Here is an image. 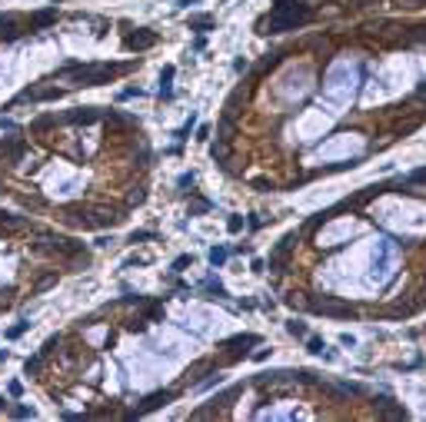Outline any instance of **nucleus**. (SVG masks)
<instances>
[{"label":"nucleus","mask_w":426,"mask_h":422,"mask_svg":"<svg viewBox=\"0 0 426 422\" xmlns=\"http://www.w3.org/2000/svg\"><path fill=\"white\" fill-rule=\"evenodd\" d=\"M133 67L137 64H120V67H110V64H67L57 77L73 80V87H100V83H107L110 77L127 73V70H133Z\"/></svg>","instance_id":"1"},{"label":"nucleus","mask_w":426,"mask_h":422,"mask_svg":"<svg viewBox=\"0 0 426 422\" xmlns=\"http://www.w3.org/2000/svg\"><path fill=\"white\" fill-rule=\"evenodd\" d=\"M310 20H313V10L306 7V4L290 0L283 7H273V14L260 24V33H287V30H297V27L310 24Z\"/></svg>","instance_id":"2"},{"label":"nucleus","mask_w":426,"mask_h":422,"mask_svg":"<svg viewBox=\"0 0 426 422\" xmlns=\"http://www.w3.org/2000/svg\"><path fill=\"white\" fill-rule=\"evenodd\" d=\"M390 273H393V246H390V239H380L376 256H373V276H376V283H383Z\"/></svg>","instance_id":"3"},{"label":"nucleus","mask_w":426,"mask_h":422,"mask_svg":"<svg viewBox=\"0 0 426 422\" xmlns=\"http://www.w3.org/2000/svg\"><path fill=\"white\" fill-rule=\"evenodd\" d=\"M306 309L323 312V316H337V319H346V316H353V312H356L350 303H337V299H310Z\"/></svg>","instance_id":"4"},{"label":"nucleus","mask_w":426,"mask_h":422,"mask_svg":"<svg viewBox=\"0 0 426 422\" xmlns=\"http://www.w3.org/2000/svg\"><path fill=\"white\" fill-rule=\"evenodd\" d=\"M177 396V389H167V392H153V396H147L144 399V406H137L133 412H127V419H140V415H147V412H153V409H160V406H167L170 399Z\"/></svg>","instance_id":"5"},{"label":"nucleus","mask_w":426,"mask_h":422,"mask_svg":"<svg viewBox=\"0 0 426 422\" xmlns=\"http://www.w3.org/2000/svg\"><path fill=\"white\" fill-rule=\"evenodd\" d=\"M293 243H297V233H287V236L276 243V249L270 253V270H273V273H283V263H287V256H290V249H293Z\"/></svg>","instance_id":"6"},{"label":"nucleus","mask_w":426,"mask_h":422,"mask_svg":"<svg viewBox=\"0 0 426 422\" xmlns=\"http://www.w3.org/2000/svg\"><path fill=\"white\" fill-rule=\"evenodd\" d=\"M153 43H157V33L153 30H133V33H127V37H123V47L127 50H150Z\"/></svg>","instance_id":"7"},{"label":"nucleus","mask_w":426,"mask_h":422,"mask_svg":"<svg viewBox=\"0 0 426 422\" xmlns=\"http://www.w3.org/2000/svg\"><path fill=\"white\" fill-rule=\"evenodd\" d=\"M64 90L57 87H33V90H24V93L17 96V103H24V100H33V103H43V100H60Z\"/></svg>","instance_id":"8"},{"label":"nucleus","mask_w":426,"mask_h":422,"mask_svg":"<svg viewBox=\"0 0 426 422\" xmlns=\"http://www.w3.org/2000/svg\"><path fill=\"white\" fill-rule=\"evenodd\" d=\"M27 226H30V220H27V216H7V213H0V233H7V236H14V233H24Z\"/></svg>","instance_id":"9"},{"label":"nucleus","mask_w":426,"mask_h":422,"mask_svg":"<svg viewBox=\"0 0 426 422\" xmlns=\"http://www.w3.org/2000/svg\"><path fill=\"white\" fill-rule=\"evenodd\" d=\"M24 150H27V143H24V140H4V143H0V156H4V160H10V163H20Z\"/></svg>","instance_id":"10"},{"label":"nucleus","mask_w":426,"mask_h":422,"mask_svg":"<svg viewBox=\"0 0 426 422\" xmlns=\"http://www.w3.org/2000/svg\"><path fill=\"white\" fill-rule=\"evenodd\" d=\"M67 123H83V127H87V123H93V120H100V110H97V107H80V110H73V113H67Z\"/></svg>","instance_id":"11"},{"label":"nucleus","mask_w":426,"mask_h":422,"mask_svg":"<svg viewBox=\"0 0 426 422\" xmlns=\"http://www.w3.org/2000/svg\"><path fill=\"white\" fill-rule=\"evenodd\" d=\"M54 20H57V7H47V10H37L27 27H30V30H43V27H50Z\"/></svg>","instance_id":"12"},{"label":"nucleus","mask_w":426,"mask_h":422,"mask_svg":"<svg viewBox=\"0 0 426 422\" xmlns=\"http://www.w3.org/2000/svg\"><path fill=\"white\" fill-rule=\"evenodd\" d=\"M170 83H173V67H163V73H160V96L163 100H170Z\"/></svg>","instance_id":"13"},{"label":"nucleus","mask_w":426,"mask_h":422,"mask_svg":"<svg viewBox=\"0 0 426 422\" xmlns=\"http://www.w3.org/2000/svg\"><path fill=\"white\" fill-rule=\"evenodd\" d=\"M333 392H350V396H363V386H356V383H337V386H330Z\"/></svg>","instance_id":"14"},{"label":"nucleus","mask_w":426,"mask_h":422,"mask_svg":"<svg viewBox=\"0 0 426 422\" xmlns=\"http://www.w3.org/2000/svg\"><path fill=\"white\" fill-rule=\"evenodd\" d=\"M287 333L297 336V339H306V326H303V323H297V319H290V323H287Z\"/></svg>","instance_id":"15"},{"label":"nucleus","mask_w":426,"mask_h":422,"mask_svg":"<svg viewBox=\"0 0 426 422\" xmlns=\"http://www.w3.org/2000/svg\"><path fill=\"white\" fill-rule=\"evenodd\" d=\"M210 263H213V266H223L226 263V249L223 246H213V249H210Z\"/></svg>","instance_id":"16"},{"label":"nucleus","mask_w":426,"mask_h":422,"mask_svg":"<svg viewBox=\"0 0 426 422\" xmlns=\"http://www.w3.org/2000/svg\"><path fill=\"white\" fill-rule=\"evenodd\" d=\"M210 27H213L210 17H193V20H190V30H210Z\"/></svg>","instance_id":"17"},{"label":"nucleus","mask_w":426,"mask_h":422,"mask_svg":"<svg viewBox=\"0 0 426 422\" xmlns=\"http://www.w3.org/2000/svg\"><path fill=\"white\" fill-rule=\"evenodd\" d=\"M203 289H207V293H213V296H220V299H223V296H226V289L220 286L217 279H207V283H203Z\"/></svg>","instance_id":"18"},{"label":"nucleus","mask_w":426,"mask_h":422,"mask_svg":"<svg viewBox=\"0 0 426 422\" xmlns=\"http://www.w3.org/2000/svg\"><path fill=\"white\" fill-rule=\"evenodd\" d=\"M10 415H14V419H30L33 409H27V406H14V409H10Z\"/></svg>","instance_id":"19"},{"label":"nucleus","mask_w":426,"mask_h":422,"mask_svg":"<svg viewBox=\"0 0 426 422\" xmlns=\"http://www.w3.org/2000/svg\"><path fill=\"white\" fill-rule=\"evenodd\" d=\"M27 326H30V323H17V326L10 329L7 336H10V339H17V336H24V333H27Z\"/></svg>","instance_id":"20"},{"label":"nucleus","mask_w":426,"mask_h":422,"mask_svg":"<svg viewBox=\"0 0 426 422\" xmlns=\"http://www.w3.org/2000/svg\"><path fill=\"white\" fill-rule=\"evenodd\" d=\"M54 283H57V276H43V279H40V283H37L33 289H37V293H43V289H47V286H54Z\"/></svg>","instance_id":"21"},{"label":"nucleus","mask_w":426,"mask_h":422,"mask_svg":"<svg viewBox=\"0 0 426 422\" xmlns=\"http://www.w3.org/2000/svg\"><path fill=\"white\" fill-rule=\"evenodd\" d=\"M140 239H153L150 230H140V233H130V243H140Z\"/></svg>","instance_id":"22"},{"label":"nucleus","mask_w":426,"mask_h":422,"mask_svg":"<svg viewBox=\"0 0 426 422\" xmlns=\"http://www.w3.org/2000/svg\"><path fill=\"white\" fill-rule=\"evenodd\" d=\"M144 199H147V193H144V190L130 193V206H140V203H144Z\"/></svg>","instance_id":"23"},{"label":"nucleus","mask_w":426,"mask_h":422,"mask_svg":"<svg viewBox=\"0 0 426 422\" xmlns=\"http://www.w3.org/2000/svg\"><path fill=\"white\" fill-rule=\"evenodd\" d=\"M207 209H210V203H207V199H197V203L190 206V213H207Z\"/></svg>","instance_id":"24"},{"label":"nucleus","mask_w":426,"mask_h":422,"mask_svg":"<svg viewBox=\"0 0 426 422\" xmlns=\"http://www.w3.org/2000/svg\"><path fill=\"white\" fill-rule=\"evenodd\" d=\"M306 346H310V352H320V356H323V349H326V346H323V339H310Z\"/></svg>","instance_id":"25"},{"label":"nucleus","mask_w":426,"mask_h":422,"mask_svg":"<svg viewBox=\"0 0 426 422\" xmlns=\"http://www.w3.org/2000/svg\"><path fill=\"white\" fill-rule=\"evenodd\" d=\"M243 230V220L240 216H230V233H240Z\"/></svg>","instance_id":"26"},{"label":"nucleus","mask_w":426,"mask_h":422,"mask_svg":"<svg viewBox=\"0 0 426 422\" xmlns=\"http://www.w3.org/2000/svg\"><path fill=\"white\" fill-rule=\"evenodd\" d=\"M180 186H193V173H183V176H180Z\"/></svg>","instance_id":"27"},{"label":"nucleus","mask_w":426,"mask_h":422,"mask_svg":"<svg viewBox=\"0 0 426 422\" xmlns=\"http://www.w3.org/2000/svg\"><path fill=\"white\" fill-rule=\"evenodd\" d=\"M416 96H419V100H426V80H423V83L416 87Z\"/></svg>","instance_id":"28"},{"label":"nucleus","mask_w":426,"mask_h":422,"mask_svg":"<svg viewBox=\"0 0 426 422\" xmlns=\"http://www.w3.org/2000/svg\"><path fill=\"white\" fill-rule=\"evenodd\" d=\"M0 409H4V396H0Z\"/></svg>","instance_id":"29"}]
</instances>
